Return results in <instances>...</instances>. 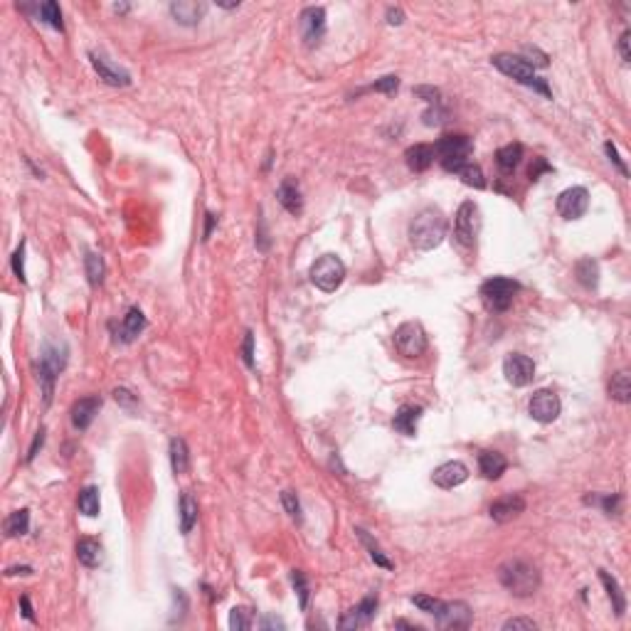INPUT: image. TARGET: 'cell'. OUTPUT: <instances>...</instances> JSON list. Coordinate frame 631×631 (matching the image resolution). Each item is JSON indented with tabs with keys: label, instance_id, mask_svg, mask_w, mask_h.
<instances>
[{
	"label": "cell",
	"instance_id": "obj_25",
	"mask_svg": "<svg viewBox=\"0 0 631 631\" xmlns=\"http://www.w3.org/2000/svg\"><path fill=\"white\" fill-rule=\"evenodd\" d=\"M599 580H602L604 589H607V597L612 599L614 614H616V616H624V612H626V597H624V592H621L619 582H616L614 577H612L607 570H599Z\"/></svg>",
	"mask_w": 631,
	"mask_h": 631
},
{
	"label": "cell",
	"instance_id": "obj_50",
	"mask_svg": "<svg viewBox=\"0 0 631 631\" xmlns=\"http://www.w3.org/2000/svg\"><path fill=\"white\" fill-rule=\"evenodd\" d=\"M114 399H116V402H121L123 407H133V404H136V397H133V395L128 392V390H123V388L114 390Z\"/></svg>",
	"mask_w": 631,
	"mask_h": 631
},
{
	"label": "cell",
	"instance_id": "obj_33",
	"mask_svg": "<svg viewBox=\"0 0 631 631\" xmlns=\"http://www.w3.org/2000/svg\"><path fill=\"white\" fill-rule=\"evenodd\" d=\"M610 395L612 399H616V402L626 404L631 399V375L626 370H619L614 377H612L610 382Z\"/></svg>",
	"mask_w": 631,
	"mask_h": 631
},
{
	"label": "cell",
	"instance_id": "obj_19",
	"mask_svg": "<svg viewBox=\"0 0 631 631\" xmlns=\"http://www.w3.org/2000/svg\"><path fill=\"white\" fill-rule=\"evenodd\" d=\"M101 410V397H96V395H92V397H82L74 402L72 407V424L74 429H79V432H84L92 422H94V417L99 415Z\"/></svg>",
	"mask_w": 631,
	"mask_h": 631
},
{
	"label": "cell",
	"instance_id": "obj_23",
	"mask_svg": "<svg viewBox=\"0 0 631 631\" xmlns=\"http://www.w3.org/2000/svg\"><path fill=\"white\" fill-rule=\"evenodd\" d=\"M420 415H422V407H415V404H404V407H399V410H397V415H395L392 426L397 429L399 434H404V437H415L417 420H420Z\"/></svg>",
	"mask_w": 631,
	"mask_h": 631
},
{
	"label": "cell",
	"instance_id": "obj_51",
	"mask_svg": "<svg viewBox=\"0 0 631 631\" xmlns=\"http://www.w3.org/2000/svg\"><path fill=\"white\" fill-rule=\"evenodd\" d=\"M629 40H631V33H629V30H624V33H621V37H619V52H621V60H624V62H631Z\"/></svg>",
	"mask_w": 631,
	"mask_h": 631
},
{
	"label": "cell",
	"instance_id": "obj_56",
	"mask_svg": "<svg viewBox=\"0 0 631 631\" xmlns=\"http://www.w3.org/2000/svg\"><path fill=\"white\" fill-rule=\"evenodd\" d=\"M20 604H22V616L33 621L35 616H33V607H30V599H28V597H22V599H20Z\"/></svg>",
	"mask_w": 631,
	"mask_h": 631
},
{
	"label": "cell",
	"instance_id": "obj_9",
	"mask_svg": "<svg viewBox=\"0 0 631 631\" xmlns=\"http://www.w3.org/2000/svg\"><path fill=\"white\" fill-rule=\"evenodd\" d=\"M454 234L464 247H474L478 234V207L474 202H461L454 217Z\"/></svg>",
	"mask_w": 631,
	"mask_h": 631
},
{
	"label": "cell",
	"instance_id": "obj_24",
	"mask_svg": "<svg viewBox=\"0 0 631 631\" xmlns=\"http://www.w3.org/2000/svg\"><path fill=\"white\" fill-rule=\"evenodd\" d=\"M505 466H508V461H505L503 454H499V451H481V456H478V469H481L483 476L491 478V481L503 476Z\"/></svg>",
	"mask_w": 631,
	"mask_h": 631
},
{
	"label": "cell",
	"instance_id": "obj_57",
	"mask_svg": "<svg viewBox=\"0 0 631 631\" xmlns=\"http://www.w3.org/2000/svg\"><path fill=\"white\" fill-rule=\"evenodd\" d=\"M207 225H205V237L202 239H210V234H212V227H215V222H217V217L212 215V212H207Z\"/></svg>",
	"mask_w": 631,
	"mask_h": 631
},
{
	"label": "cell",
	"instance_id": "obj_37",
	"mask_svg": "<svg viewBox=\"0 0 631 631\" xmlns=\"http://www.w3.org/2000/svg\"><path fill=\"white\" fill-rule=\"evenodd\" d=\"M456 175L461 178V183L469 185V188H486V180H483V171L478 166H474V163H466V166H461L459 171H456Z\"/></svg>",
	"mask_w": 631,
	"mask_h": 631
},
{
	"label": "cell",
	"instance_id": "obj_16",
	"mask_svg": "<svg viewBox=\"0 0 631 631\" xmlns=\"http://www.w3.org/2000/svg\"><path fill=\"white\" fill-rule=\"evenodd\" d=\"M89 60H92V67L96 69L101 82H106L109 87H128L131 84V74L114 67L104 55H96V52H89Z\"/></svg>",
	"mask_w": 631,
	"mask_h": 631
},
{
	"label": "cell",
	"instance_id": "obj_58",
	"mask_svg": "<svg viewBox=\"0 0 631 631\" xmlns=\"http://www.w3.org/2000/svg\"><path fill=\"white\" fill-rule=\"evenodd\" d=\"M261 626H264V629H269V626H272V629H284V621H282V619H272V616H266V619L261 621Z\"/></svg>",
	"mask_w": 631,
	"mask_h": 631
},
{
	"label": "cell",
	"instance_id": "obj_54",
	"mask_svg": "<svg viewBox=\"0 0 631 631\" xmlns=\"http://www.w3.org/2000/svg\"><path fill=\"white\" fill-rule=\"evenodd\" d=\"M543 171H550V166L543 161V158H535V168H530V180H537V175Z\"/></svg>",
	"mask_w": 631,
	"mask_h": 631
},
{
	"label": "cell",
	"instance_id": "obj_39",
	"mask_svg": "<svg viewBox=\"0 0 631 631\" xmlns=\"http://www.w3.org/2000/svg\"><path fill=\"white\" fill-rule=\"evenodd\" d=\"M410 599L415 607H420V610L426 612V614H437V612L442 610V599L429 597V594H412Z\"/></svg>",
	"mask_w": 631,
	"mask_h": 631
},
{
	"label": "cell",
	"instance_id": "obj_52",
	"mask_svg": "<svg viewBox=\"0 0 631 631\" xmlns=\"http://www.w3.org/2000/svg\"><path fill=\"white\" fill-rule=\"evenodd\" d=\"M42 442H44V429H40V432L35 434V442H33V447H30V451H28V461H33L35 456H37V449L42 447Z\"/></svg>",
	"mask_w": 631,
	"mask_h": 631
},
{
	"label": "cell",
	"instance_id": "obj_6",
	"mask_svg": "<svg viewBox=\"0 0 631 631\" xmlns=\"http://www.w3.org/2000/svg\"><path fill=\"white\" fill-rule=\"evenodd\" d=\"M309 277L316 288H321V291L331 294V291L340 288V284L345 282V264L338 259L336 254H323L321 259L313 261Z\"/></svg>",
	"mask_w": 631,
	"mask_h": 631
},
{
	"label": "cell",
	"instance_id": "obj_31",
	"mask_svg": "<svg viewBox=\"0 0 631 631\" xmlns=\"http://www.w3.org/2000/svg\"><path fill=\"white\" fill-rule=\"evenodd\" d=\"M521 158H523L521 144H508V146H503V148H499V153H496V163H499V168L505 173H513L515 168H518V163H521Z\"/></svg>",
	"mask_w": 631,
	"mask_h": 631
},
{
	"label": "cell",
	"instance_id": "obj_41",
	"mask_svg": "<svg viewBox=\"0 0 631 631\" xmlns=\"http://www.w3.org/2000/svg\"><path fill=\"white\" fill-rule=\"evenodd\" d=\"M230 626H232V629H250L252 626L250 612L244 610V607H234V610L230 612Z\"/></svg>",
	"mask_w": 631,
	"mask_h": 631
},
{
	"label": "cell",
	"instance_id": "obj_26",
	"mask_svg": "<svg viewBox=\"0 0 631 631\" xmlns=\"http://www.w3.org/2000/svg\"><path fill=\"white\" fill-rule=\"evenodd\" d=\"M77 557L84 567H96L101 562V545L94 537H82L77 543Z\"/></svg>",
	"mask_w": 631,
	"mask_h": 631
},
{
	"label": "cell",
	"instance_id": "obj_18",
	"mask_svg": "<svg viewBox=\"0 0 631 631\" xmlns=\"http://www.w3.org/2000/svg\"><path fill=\"white\" fill-rule=\"evenodd\" d=\"M466 478H469V469H466V464H461V461H447V464H442L432 474V481L437 483L439 488H456V486H461Z\"/></svg>",
	"mask_w": 631,
	"mask_h": 631
},
{
	"label": "cell",
	"instance_id": "obj_45",
	"mask_svg": "<svg viewBox=\"0 0 631 631\" xmlns=\"http://www.w3.org/2000/svg\"><path fill=\"white\" fill-rule=\"evenodd\" d=\"M242 350H244V363H247L250 368H254V333H252V331L244 336Z\"/></svg>",
	"mask_w": 631,
	"mask_h": 631
},
{
	"label": "cell",
	"instance_id": "obj_44",
	"mask_svg": "<svg viewBox=\"0 0 631 631\" xmlns=\"http://www.w3.org/2000/svg\"><path fill=\"white\" fill-rule=\"evenodd\" d=\"M397 87H399V79L395 77V74H390V77H382L380 82L372 84V89H375V92H385V94H395V92H397Z\"/></svg>",
	"mask_w": 631,
	"mask_h": 631
},
{
	"label": "cell",
	"instance_id": "obj_38",
	"mask_svg": "<svg viewBox=\"0 0 631 631\" xmlns=\"http://www.w3.org/2000/svg\"><path fill=\"white\" fill-rule=\"evenodd\" d=\"M40 17H42L47 25H52L55 30H62V10H60L57 3H52V0L40 6Z\"/></svg>",
	"mask_w": 631,
	"mask_h": 631
},
{
	"label": "cell",
	"instance_id": "obj_17",
	"mask_svg": "<svg viewBox=\"0 0 631 631\" xmlns=\"http://www.w3.org/2000/svg\"><path fill=\"white\" fill-rule=\"evenodd\" d=\"M523 510H526V499L518 496V493H508L503 499L493 501L488 513H491V518L496 523H508V521H513V518H518Z\"/></svg>",
	"mask_w": 631,
	"mask_h": 631
},
{
	"label": "cell",
	"instance_id": "obj_10",
	"mask_svg": "<svg viewBox=\"0 0 631 631\" xmlns=\"http://www.w3.org/2000/svg\"><path fill=\"white\" fill-rule=\"evenodd\" d=\"M560 410H562V404H560V397L553 392V390H537V392L530 397V402H528V412H530L533 420L540 422V424L555 422L560 417Z\"/></svg>",
	"mask_w": 631,
	"mask_h": 631
},
{
	"label": "cell",
	"instance_id": "obj_14",
	"mask_svg": "<svg viewBox=\"0 0 631 631\" xmlns=\"http://www.w3.org/2000/svg\"><path fill=\"white\" fill-rule=\"evenodd\" d=\"M323 33H326V10L323 8H306L301 12V35H304L306 44L309 47L318 44Z\"/></svg>",
	"mask_w": 631,
	"mask_h": 631
},
{
	"label": "cell",
	"instance_id": "obj_48",
	"mask_svg": "<svg viewBox=\"0 0 631 631\" xmlns=\"http://www.w3.org/2000/svg\"><path fill=\"white\" fill-rule=\"evenodd\" d=\"M415 94L422 96L424 101H429V104H439V89L434 87H417Z\"/></svg>",
	"mask_w": 631,
	"mask_h": 631
},
{
	"label": "cell",
	"instance_id": "obj_11",
	"mask_svg": "<svg viewBox=\"0 0 631 631\" xmlns=\"http://www.w3.org/2000/svg\"><path fill=\"white\" fill-rule=\"evenodd\" d=\"M503 375L513 388H526L535 377V363L523 353H510L503 360Z\"/></svg>",
	"mask_w": 631,
	"mask_h": 631
},
{
	"label": "cell",
	"instance_id": "obj_5",
	"mask_svg": "<svg viewBox=\"0 0 631 631\" xmlns=\"http://www.w3.org/2000/svg\"><path fill=\"white\" fill-rule=\"evenodd\" d=\"M471 150H474V144H471V139L464 136V133L444 136V139H439L437 146H434V153L439 155L444 171H449V173H456L461 166H466Z\"/></svg>",
	"mask_w": 631,
	"mask_h": 631
},
{
	"label": "cell",
	"instance_id": "obj_28",
	"mask_svg": "<svg viewBox=\"0 0 631 631\" xmlns=\"http://www.w3.org/2000/svg\"><path fill=\"white\" fill-rule=\"evenodd\" d=\"M171 466L175 474H185L190 469V454H188V444L185 439L173 437L171 439Z\"/></svg>",
	"mask_w": 631,
	"mask_h": 631
},
{
	"label": "cell",
	"instance_id": "obj_42",
	"mask_svg": "<svg viewBox=\"0 0 631 631\" xmlns=\"http://www.w3.org/2000/svg\"><path fill=\"white\" fill-rule=\"evenodd\" d=\"M282 503L284 508H286V513L294 518V521H301V505H299V499H296L294 491H284L282 493Z\"/></svg>",
	"mask_w": 631,
	"mask_h": 631
},
{
	"label": "cell",
	"instance_id": "obj_35",
	"mask_svg": "<svg viewBox=\"0 0 631 631\" xmlns=\"http://www.w3.org/2000/svg\"><path fill=\"white\" fill-rule=\"evenodd\" d=\"M84 266H87L89 284H92V286H101V284H104V274H106V266H104V259H101V254H96V252H89L87 259H84Z\"/></svg>",
	"mask_w": 631,
	"mask_h": 631
},
{
	"label": "cell",
	"instance_id": "obj_47",
	"mask_svg": "<svg viewBox=\"0 0 631 631\" xmlns=\"http://www.w3.org/2000/svg\"><path fill=\"white\" fill-rule=\"evenodd\" d=\"M503 629L505 631H510V629H526V631H535L537 629V624L533 619H521V616H515V619H508L503 624Z\"/></svg>",
	"mask_w": 631,
	"mask_h": 631
},
{
	"label": "cell",
	"instance_id": "obj_2",
	"mask_svg": "<svg viewBox=\"0 0 631 631\" xmlns=\"http://www.w3.org/2000/svg\"><path fill=\"white\" fill-rule=\"evenodd\" d=\"M499 580L515 597H530L540 587V572L526 560H508L499 567Z\"/></svg>",
	"mask_w": 631,
	"mask_h": 631
},
{
	"label": "cell",
	"instance_id": "obj_53",
	"mask_svg": "<svg viewBox=\"0 0 631 631\" xmlns=\"http://www.w3.org/2000/svg\"><path fill=\"white\" fill-rule=\"evenodd\" d=\"M619 501H621L619 496H604V499L599 501V503H602V505H604V510H607V513L612 515V513H616V503H619Z\"/></svg>",
	"mask_w": 631,
	"mask_h": 631
},
{
	"label": "cell",
	"instance_id": "obj_1",
	"mask_svg": "<svg viewBox=\"0 0 631 631\" xmlns=\"http://www.w3.org/2000/svg\"><path fill=\"white\" fill-rule=\"evenodd\" d=\"M447 237V217L437 207H424L410 225V242L415 250L429 252Z\"/></svg>",
	"mask_w": 631,
	"mask_h": 631
},
{
	"label": "cell",
	"instance_id": "obj_32",
	"mask_svg": "<svg viewBox=\"0 0 631 631\" xmlns=\"http://www.w3.org/2000/svg\"><path fill=\"white\" fill-rule=\"evenodd\" d=\"M195 523H198V501L190 493H183L180 496V530H183V535L193 530Z\"/></svg>",
	"mask_w": 631,
	"mask_h": 631
},
{
	"label": "cell",
	"instance_id": "obj_36",
	"mask_svg": "<svg viewBox=\"0 0 631 631\" xmlns=\"http://www.w3.org/2000/svg\"><path fill=\"white\" fill-rule=\"evenodd\" d=\"M355 533H358L360 543H363V545H365V548H368V553H370L372 562H375V565H380V567H385V570H390V567H392V562H390V560L385 557V553H382V550H380V545H377L375 540H372V537L368 535V530H363V528H358V530H355Z\"/></svg>",
	"mask_w": 631,
	"mask_h": 631
},
{
	"label": "cell",
	"instance_id": "obj_4",
	"mask_svg": "<svg viewBox=\"0 0 631 631\" xmlns=\"http://www.w3.org/2000/svg\"><path fill=\"white\" fill-rule=\"evenodd\" d=\"M491 62L499 72L505 74V77L515 79V82L526 84V87H533L535 92H540V94L550 96V89H548V84H545V79H537L535 77V67H533L530 62L523 60V57H518V55H493Z\"/></svg>",
	"mask_w": 631,
	"mask_h": 631
},
{
	"label": "cell",
	"instance_id": "obj_46",
	"mask_svg": "<svg viewBox=\"0 0 631 631\" xmlns=\"http://www.w3.org/2000/svg\"><path fill=\"white\" fill-rule=\"evenodd\" d=\"M604 150H607V155H610V161L614 163L616 168H619V173H621V175H624V178L629 175V171H626L624 161H621V158H619V153H616V146L612 144V141H607V144H604Z\"/></svg>",
	"mask_w": 631,
	"mask_h": 631
},
{
	"label": "cell",
	"instance_id": "obj_30",
	"mask_svg": "<svg viewBox=\"0 0 631 631\" xmlns=\"http://www.w3.org/2000/svg\"><path fill=\"white\" fill-rule=\"evenodd\" d=\"M575 274H577V282L582 284L585 288H597L599 284V264L594 259H580L575 266Z\"/></svg>",
	"mask_w": 631,
	"mask_h": 631
},
{
	"label": "cell",
	"instance_id": "obj_22",
	"mask_svg": "<svg viewBox=\"0 0 631 631\" xmlns=\"http://www.w3.org/2000/svg\"><path fill=\"white\" fill-rule=\"evenodd\" d=\"M171 15L180 25H198L205 15V6L195 3V0H178V3H171Z\"/></svg>",
	"mask_w": 631,
	"mask_h": 631
},
{
	"label": "cell",
	"instance_id": "obj_12",
	"mask_svg": "<svg viewBox=\"0 0 631 631\" xmlns=\"http://www.w3.org/2000/svg\"><path fill=\"white\" fill-rule=\"evenodd\" d=\"M589 207V193L587 188H567L557 198V212L565 220H580Z\"/></svg>",
	"mask_w": 631,
	"mask_h": 631
},
{
	"label": "cell",
	"instance_id": "obj_49",
	"mask_svg": "<svg viewBox=\"0 0 631 631\" xmlns=\"http://www.w3.org/2000/svg\"><path fill=\"white\" fill-rule=\"evenodd\" d=\"M444 116H447V114H444V111H439V109H429V111H426V114H424V123H426V126H439V123H444V121H447V119H444Z\"/></svg>",
	"mask_w": 631,
	"mask_h": 631
},
{
	"label": "cell",
	"instance_id": "obj_40",
	"mask_svg": "<svg viewBox=\"0 0 631 631\" xmlns=\"http://www.w3.org/2000/svg\"><path fill=\"white\" fill-rule=\"evenodd\" d=\"M291 582H294V589H296V594H299V604H301V610H306L309 607V582H306V577H304V572L301 570H294L291 572Z\"/></svg>",
	"mask_w": 631,
	"mask_h": 631
},
{
	"label": "cell",
	"instance_id": "obj_34",
	"mask_svg": "<svg viewBox=\"0 0 631 631\" xmlns=\"http://www.w3.org/2000/svg\"><path fill=\"white\" fill-rule=\"evenodd\" d=\"M30 530V510H15V513L8 515L6 521V535L8 537H17V535H25Z\"/></svg>",
	"mask_w": 631,
	"mask_h": 631
},
{
	"label": "cell",
	"instance_id": "obj_15",
	"mask_svg": "<svg viewBox=\"0 0 631 631\" xmlns=\"http://www.w3.org/2000/svg\"><path fill=\"white\" fill-rule=\"evenodd\" d=\"M375 612H377V597L375 594H368L363 602L358 604V607H353V610L348 612V614L340 619V629L350 631V629H360V626H368L372 619H375Z\"/></svg>",
	"mask_w": 631,
	"mask_h": 631
},
{
	"label": "cell",
	"instance_id": "obj_13",
	"mask_svg": "<svg viewBox=\"0 0 631 631\" xmlns=\"http://www.w3.org/2000/svg\"><path fill=\"white\" fill-rule=\"evenodd\" d=\"M434 616L442 629H469L474 612L466 602H442V610Z\"/></svg>",
	"mask_w": 631,
	"mask_h": 631
},
{
	"label": "cell",
	"instance_id": "obj_55",
	"mask_svg": "<svg viewBox=\"0 0 631 631\" xmlns=\"http://www.w3.org/2000/svg\"><path fill=\"white\" fill-rule=\"evenodd\" d=\"M402 20H404L402 10H399V8H390V10H388V22H390V25H402Z\"/></svg>",
	"mask_w": 631,
	"mask_h": 631
},
{
	"label": "cell",
	"instance_id": "obj_27",
	"mask_svg": "<svg viewBox=\"0 0 631 631\" xmlns=\"http://www.w3.org/2000/svg\"><path fill=\"white\" fill-rule=\"evenodd\" d=\"M77 505H79V513H84L87 518H96V515H99V508H101L99 488H96V486L82 488V491H79Z\"/></svg>",
	"mask_w": 631,
	"mask_h": 631
},
{
	"label": "cell",
	"instance_id": "obj_43",
	"mask_svg": "<svg viewBox=\"0 0 631 631\" xmlns=\"http://www.w3.org/2000/svg\"><path fill=\"white\" fill-rule=\"evenodd\" d=\"M22 261H25V242H20V247H17L15 254H12V272H15V277L20 279V282H28V279H25V266H22Z\"/></svg>",
	"mask_w": 631,
	"mask_h": 631
},
{
	"label": "cell",
	"instance_id": "obj_8",
	"mask_svg": "<svg viewBox=\"0 0 631 631\" xmlns=\"http://www.w3.org/2000/svg\"><path fill=\"white\" fill-rule=\"evenodd\" d=\"M395 348L404 358H420L426 350V333L417 321H407L395 331Z\"/></svg>",
	"mask_w": 631,
	"mask_h": 631
},
{
	"label": "cell",
	"instance_id": "obj_21",
	"mask_svg": "<svg viewBox=\"0 0 631 631\" xmlns=\"http://www.w3.org/2000/svg\"><path fill=\"white\" fill-rule=\"evenodd\" d=\"M434 158H437V153H434V146H429V144H417V146H412V148L404 150V161H407L410 171H415V173L429 171Z\"/></svg>",
	"mask_w": 631,
	"mask_h": 631
},
{
	"label": "cell",
	"instance_id": "obj_7",
	"mask_svg": "<svg viewBox=\"0 0 631 631\" xmlns=\"http://www.w3.org/2000/svg\"><path fill=\"white\" fill-rule=\"evenodd\" d=\"M518 282L508 277H493L481 286V299L488 311H508L518 294Z\"/></svg>",
	"mask_w": 631,
	"mask_h": 631
},
{
	"label": "cell",
	"instance_id": "obj_20",
	"mask_svg": "<svg viewBox=\"0 0 631 631\" xmlns=\"http://www.w3.org/2000/svg\"><path fill=\"white\" fill-rule=\"evenodd\" d=\"M277 198H279V202H282L286 212H291V215H301V210H304V200H301L299 183H296L294 178H284L282 185H279V190H277Z\"/></svg>",
	"mask_w": 631,
	"mask_h": 631
},
{
	"label": "cell",
	"instance_id": "obj_29",
	"mask_svg": "<svg viewBox=\"0 0 631 631\" xmlns=\"http://www.w3.org/2000/svg\"><path fill=\"white\" fill-rule=\"evenodd\" d=\"M146 328V318L139 309H128V313L123 316V323H121V336L126 343H131L133 338L141 336Z\"/></svg>",
	"mask_w": 631,
	"mask_h": 631
},
{
	"label": "cell",
	"instance_id": "obj_3",
	"mask_svg": "<svg viewBox=\"0 0 631 631\" xmlns=\"http://www.w3.org/2000/svg\"><path fill=\"white\" fill-rule=\"evenodd\" d=\"M67 365V348L64 345H55V343H44L42 353L37 360V380L42 385V395H44V404L52 402V392H55V380Z\"/></svg>",
	"mask_w": 631,
	"mask_h": 631
}]
</instances>
